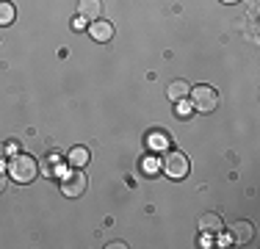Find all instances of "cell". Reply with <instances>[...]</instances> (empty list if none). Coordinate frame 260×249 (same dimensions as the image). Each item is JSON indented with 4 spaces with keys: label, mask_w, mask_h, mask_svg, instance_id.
Here are the masks:
<instances>
[{
    "label": "cell",
    "mask_w": 260,
    "mask_h": 249,
    "mask_svg": "<svg viewBox=\"0 0 260 249\" xmlns=\"http://www.w3.org/2000/svg\"><path fill=\"white\" fill-rule=\"evenodd\" d=\"M9 172H11V177H14L17 183H34V180L39 177V164H36L34 155L20 152V155H14V158H11Z\"/></svg>",
    "instance_id": "cell-1"
},
{
    "label": "cell",
    "mask_w": 260,
    "mask_h": 249,
    "mask_svg": "<svg viewBox=\"0 0 260 249\" xmlns=\"http://www.w3.org/2000/svg\"><path fill=\"white\" fill-rule=\"evenodd\" d=\"M191 100H194V108L200 111V114H210V111H216V105H219V91L208 83H200V86L191 89Z\"/></svg>",
    "instance_id": "cell-2"
},
{
    "label": "cell",
    "mask_w": 260,
    "mask_h": 249,
    "mask_svg": "<svg viewBox=\"0 0 260 249\" xmlns=\"http://www.w3.org/2000/svg\"><path fill=\"white\" fill-rule=\"evenodd\" d=\"M86 189H89V177H86L83 172H70L64 180H61V191H64L70 199H78L86 194Z\"/></svg>",
    "instance_id": "cell-3"
},
{
    "label": "cell",
    "mask_w": 260,
    "mask_h": 249,
    "mask_svg": "<svg viewBox=\"0 0 260 249\" xmlns=\"http://www.w3.org/2000/svg\"><path fill=\"white\" fill-rule=\"evenodd\" d=\"M188 169H191L188 158H185L183 152H177V149L164 158V172L169 174V177H175V180H183L185 174H188Z\"/></svg>",
    "instance_id": "cell-4"
},
{
    "label": "cell",
    "mask_w": 260,
    "mask_h": 249,
    "mask_svg": "<svg viewBox=\"0 0 260 249\" xmlns=\"http://www.w3.org/2000/svg\"><path fill=\"white\" fill-rule=\"evenodd\" d=\"M89 36L94 42H111V36H114V25L108 20H94L89 25Z\"/></svg>",
    "instance_id": "cell-5"
},
{
    "label": "cell",
    "mask_w": 260,
    "mask_h": 249,
    "mask_svg": "<svg viewBox=\"0 0 260 249\" xmlns=\"http://www.w3.org/2000/svg\"><path fill=\"white\" fill-rule=\"evenodd\" d=\"M78 14L83 17V20H89V22L100 20V14H103V0H80V3H78Z\"/></svg>",
    "instance_id": "cell-6"
},
{
    "label": "cell",
    "mask_w": 260,
    "mask_h": 249,
    "mask_svg": "<svg viewBox=\"0 0 260 249\" xmlns=\"http://www.w3.org/2000/svg\"><path fill=\"white\" fill-rule=\"evenodd\" d=\"M255 235V230H252V224L246 222V219H241V222H235L233 227H230V238H233V244H246V241Z\"/></svg>",
    "instance_id": "cell-7"
},
{
    "label": "cell",
    "mask_w": 260,
    "mask_h": 249,
    "mask_svg": "<svg viewBox=\"0 0 260 249\" xmlns=\"http://www.w3.org/2000/svg\"><path fill=\"white\" fill-rule=\"evenodd\" d=\"M221 227H224V224H221V216L219 213H213V210H208V213H202L200 216V230L202 233H221Z\"/></svg>",
    "instance_id": "cell-8"
},
{
    "label": "cell",
    "mask_w": 260,
    "mask_h": 249,
    "mask_svg": "<svg viewBox=\"0 0 260 249\" xmlns=\"http://www.w3.org/2000/svg\"><path fill=\"white\" fill-rule=\"evenodd\" d=\"M166 95H169L172 103H180V100H185L191 95V86L185 83V80H175V83H169V91H166Z\"/></svg>",
    "instance_id": "cell-9"
},
{
    "label": "cell",
    "mask_w": 260,
    "mask_h": 249,
    "mask_svg": "<svg viewBox=\"0 0 260 249\" xmlns=\"http://www.w3.org/2000/svg\"><path fill=\"white\" fill-rule=\"evenodd\" d=\"M67 161H70L72 166H83V164H89V149H86V147H72V149H70V155H67Z\"/></svg>",
    "instance_id": "cell-10"
},
{
    "label": "cell",
    "mask_w": 260,
    "mask_h": 249,
    "mask_svg": "<svg viewBox=\"0 0 260 249\" xmlns=\"http://www.w3.org/2000/svg\"><path fill=\"white\" fill-rule=\"evenodd\" d=\"M14 17H17L14 6H11L9 0H0V25H11V22H14Z\"/></svg>",
    "instance_id": "cell-11"
},
{
    "label": "cell",
    "mask_w": 260,
    "mask_h": 249,
    "mask_svg": "<svg viewBox=\"0 0 260 249\" xmlns=\"http://www.w3.org/2000/svg\"><path fill=\"white\" fill-rule=\"evenodd\" d=\"M147 144H150L152 149H164L166 144H169V136H166L164 130H152L150 139H147Z\"/></svg>",
    "instance_id": "cell-12"
},
{
    "label": "cell",
    "mask_w": 260,
    "mask_h": 249,
    "mask_svg": "<svg viewBox=\"0 0 260 249\" xmlns=\"http://www.w3.org/2000/svg\"><path fill=\"white\" fill-rule=\"evenodd\" d=\"M191 111H194V108H191L188 103H183V100H180V108H177V114H180L183 119H188V116H191Z\"/></svg>",
    "instance_id": "cell-13"
},
{
    "label": "cell",
    "mask_w": 260,
    "mask_h": 249,
    "mask_svg": "<svg viewBox=\"0 0 260 249\" xmlns=\"http://www.w3.org/2000/svg\"><path fill=\"white\" fill-rule=\"evenodd\" d=\"M72 28H75V30H83V28H86V20L78 14V17H75V22H72Z\"/></svg>",
    "instance_id": "cell-14"
},
{
    "label": "cell",
    "mask_w": 260,
    "mask_h": 249,
    "mask_svg": "<svg viewBox=\"0 0 260 249\" xmlns=\"http://www.w3.org/2000/svg\"><path fill=\"white\" fill-rule=\"evenodd\" d=\"M230 244H233L230 235H221V233H219V246H230Z\"/></svg>",
    "instance_id": "cell-15"
},
{
    "label": "cell",
    "mask_w": 260,
    "mask_h": 249,
    "mask_svg": "<svg viewBox=\"0 0 260 249\" xmlns=\"http://www.w3.org/2000/svg\"><path fill=\"white\" fill-rule=\"evenodd\" d=\"M144 169H147V172H158V161H155V164H152V161H147Z\"/></svg>",
    "instance_id": "cell-16"
},
{
    "label": "cell",
    "mask_w": 260,
    "mask_h": 249,
    "mask_svg": "<svg viewBox=\"0 0 260 249\" xmlns=\"http://www.w3.org/2000/svg\"><path fill=\"white\" fill-rule=\"evenodd\" d=\"M3 189H6V174H3V164H0V194H3Z\"/></svg>",
    "instance_id": "cell-17"
},
{
    "label": "cell",
    "mask_w": 260,
    "mask_h": 249,
    "mask_svg": "<svg viewBox=\"0 0 260 249\" xmlns=\"http://www.w3.org/2000/svg\"><path fill=\"white\" fill-rule=\"evenodd\" d=\"M3 152H6V147H3V144H0V158H3Z\"/></svg>",
    "instance_id": "cell-18"
},
{
    "label": "cell",
    "mask_w": 260,
    "mask_h": 249,
    "mask_svg": "<svg viewBox=\"0 0 260 249\" xmlns=\"http://www.w3.org/2000/svg\"><path fill=\"white\" fill-rule=\"evenodd\" d=\"M221 3H238V0H221Z\"/></svg>",
    "instance_id": "cell-19"
}]
</instances>
